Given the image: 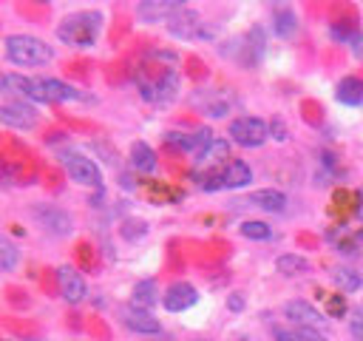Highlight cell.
Segmentation results:
<instances>
[{
	"instance_id": "6da1fadb",
	"label": "cell",
	"mask_w": 363,
	"mask_h": 341,
	"mask_svg": "<svg viewBox=\"0 0 363 341\" xmlns=\"http://www.w3.org/2000/svg\"><path fill=\"white\" fill-rule=\"evenodd\" d=\"M99 31H102V14L94 9L74 11V14L62 17L57 26L60 43H65L71 48H91L99 40Z\"/></svg>"
},
{
	"instance_id": "7a4b0ae2",
	"label": "cell",
	"mask_w": 363,
	"mask_h": 341,
	"mask_svg": "<svg viewBox=\"0 0 363 341\" xmlns=\"http://www.w3.org/2000/svg\"><path fill=\"white\" fill-rule=\"evenodd\" d=\"M6 57L9 63L20 65V68H37L54 60V48L31 34H11L6 37Z\"/></svg>"
},
{
	"instance_id": "3957f363",
	"label": "cell",
	"mask_w": 363,
	"mask_h": 341,
	"mask_svg": "<svg viewBox=\"0 0 363 341\" xmlns=\"http://www.w3.org/2000/svg\"><path fill=\"white\" fill-rule=\"evenodd\" d=\"M204 190H224V188H244L252 182V170L244 159H227L221 168L207 170L204 176H199Z\"/></svg>"
},
{
	"instance_id": "277c9868",
	"label": "cell",
	"mask_w": 363,
	"mask_h": 341,
	"mask_svg": "<svg viewBox=\"0 0 363 341\" xmlns=\"http://www.w3.org/2000/svg\"><path fill=\"white\" fill-rule=\"evenodd\" d=\"M136 80H139V91H142V97L147 102H167L179 91V74L173 68H159L150 80L139 74Z\"/></svg>"
},
{
	"instance_id": "5b68a950",
	"label": "cell",
	"mask_w": 363,
	"mask_h": 341,
	"mask_svg": "<svg viewBox=\"0 0 363 341\" xmlns=\"http://www.w3.org/2000/svg\"><path fill=\"white\" fill-rule=\"evenodd\" d=\"M62 168L65 173L77 182V185H85V188H102V170L96 168V162L79 151H62Z\"/></svg>"
},
{
	"instance_id": "8992f818",
	"label": "cell",
	"mask_w": 363,
	"mask_h": 341,
	"mask_svg": "<svg viewBox=\"0 0 363 341\" xmlns=\"http://www.w3.org/2000/svg\"><path fill=\"white\" fill-rule=\"evenodd\" d=\"M167 31L179 40H204V37H213V28L187 6H182L170 20H167Z\"/></svg>"
},
{
	"instance_id": "52a82bcc",
	"label": "cell",
	"mask_w": 363,
	"mask_h": 341,
	"mask_svg": "<svg viewBox=\"0 0 363 341\" xmlns=\"http://www.w3.org/2000/svg\"><path fill=\"white\" fill-rule=\"evenodd\" d=\"M31 216H34V222H37L48 236L62 239V236H68V233L74 230V219H71V213L62 210L60 205H45V202H40V205L31 207Z\"/></svg>"
},
{
	"instance_id": "ba28073f",
	"label": "cell",
	"mask_w": 363,
	"mask_h": 341,
	"mask_svg": "<svg viewBox=\"0 0 363 341\" xmlns=\"http://www.w3.org/2000/svg\"><path fill=\"white\" fill-rule=\"evenodd\" d=\"M269 136V125L258 117H235L230 122V139L241 148H258Z\"/></svg>"
},
{
	"instance_id": "9c48e42d",
	"label": "cell",
	"mask_w": 363,
	"mask_h": 341,
	"mask_svg": "<svg viewBox=\"0 0 363 341\" xmlns=\"http://www.w3.org/2000/svg\"><path fill=\"white\" fill-rule=\"evenodd\" d=\"M0 125H9L14 131H31L37 125V108L20 97L0 102Z\"/></svg>"
},
{
	"instance_id": "30bf717a",
	"label": "cell",
	"mask_w": 363,
	"mask_h": 341,
	"mask_svg": "<svg viewBox=\"0 0 363 341\" xmlns=\"http://www.w3.org/2000/svg\"><path fill=\"white\" fill-rule=\"evenodd\" d=\"M57 287H60V296L68 301V304H79L85 296H88V284L82 278V273L71 264H62L57 267Z\"/></svg>"
},
{
	"instance_id": "8fae6325",
	"label": "cell",
	"mask_w": 363,
	"mask_h": 341,
	"mask_svg": "<svg viewBox=\"0 0 363 341\" xmlns=\"http://www.w3.org/2000/svg\"><path fill=\"white\" fill-rule=\"evenodd\" d=\"M196 301H199V290H196L190 281H176V284H170V287L164 290V296H162V304H164L167 313H184V310H190Z\"/></svg>"
},
{
	"instance_id": "7c38bea8",
	"label": "cell",
	"mask_w": 363,
	"mask_h": 341,
	"mask_svg": "<svg viewBox=\"0 0 363 341\" xmlns=\"http://www.w3.org/2000/svg\"><path fill=\"white\" fill-rule=\"evenodd\" d=\"M122 324H125L130 332H139V335H159V332H162L159 318H156L150 310H139V307H133V304L122 310Z\"/></svg>"
},
{
	"instance_id": "4fadbf2b",
	"label": "cell",
	"mask_w": 363,
	"mask_h": 341,
	"mask_svg": "<svg viewBox=\"0 0 363 341\" xmlns=\"http://www.w3.org/2000/svg\"><path fill=\"white\" fill-rule=\"evenodd\" d=\"M182 9L179 0H142L136 6V17L142 23H167Z\"/></svg>"
},
{
	"instance_id": "5bb4252c",
	"label": "cell",
	"mask_w": 363,
	"mask_h": 341,
	"mask_svg": "<svg viewBox=\"0 0 363 341\" xmlns=\"http://www.w3.org/2000/svg\"><path fill=\"white\" fill-rule=\"evenodd\" d=\"M284 315L289 318V321H295L298 327H323L326 324V318H323V313L320 310H315L309 301H301V298H295V301H286L284 304Z\"/></svg>"
},
{
	"instance_id": "9a60e30c",
	"label": "cell",
	"mask_w": 363,
	"mask_h": 341,
	"mask_svg": "<svg viewBox=\"0 0 363 341\" xmlns=\"http://www.w3.org/2000/svg\"><path fill=\"white\" fill-rule=\"evenodd\" d=\"M227 159H230V142H227V139H216V136H213V142H210V145L196 156V165H199V168H210V170H213V168H221Z\"/></svg>"
},
{
	"instance_id": "2e32d148",
	"label": "cell",
	"mask_w": 363,
	"mask_h": 341,
	"mask_svg": "<svg viewBox=\"0 0 363 341\" xmlns=\"http://www.w3.org/2000/svg\"><path fill=\"white\" fill-rule=\"evenodd\" d=\"M335 97L343 105H363V80L360 77H343L335 88Z\"/></svg>"
},
{
	"instance_id": "e0dca14e",
	"label": "cell",
	"mask_w": 363,
	"mask_h": 341,
	"mask_svg": "<svg viewBox=\"0 0 363 341\" xmlns=\"http://www.w3.org/2000/svg\"><path fill=\"white\" fill-rule=\"evenodd\" d=\"M130 168L139 173H153L156 170V153L147 142H133L130 145Z\"/></svg>"
},
{
	"instance_id": "ac0fdd59",
	"label": "cell",
	"mask_w": 363,
	"mask_h": 341,
	"mask_svg": "<svg viewBox=\"0 0 363 341\" xmlns=\"http://www.w3.org/2000/svg\"><path fill=\"white\" fill-rule=\"evenodd\" d=\"M250 202L261 210H269V213H281L284 205H286V196L281 190H272V188H264V190H255L250 193Z\"/></svg>"
},
{
	"instance_id": "d6986e66",
	"label": "cell",
	"mask_w": 363,
	"mask_h": 341,
	"mask_svg": "<svg viewBox=\"0 0 363 341\" xmlns=\"http://www.w3.org/2000/svg\"><path fill=\"white\" fill-rule=\"evenodd\" d=\"M156 301H159L156 284H153L150 278H145V281H136V287H133V307H139V310H150Z\"/></svg>"
},
{
	"instance_id": "ffe728a7",
	"label": "cell",
	"mask_w": 363,
	"mask_h": 341,
	"mask_svg": "<svg viewBox=\"0 0 363 341\" xmlns=\"http://www.w3.org/2000/svg\"><path fill=\"white\" fill-rule=\"evenodd\" d=\"M272 28H275L278 37H292V34L298 31V17H295V11H292V9H278V11L272 14Z\"/></svg>"
},
{
	"instance_id": "44dd1931",
	"label": "cell",
	"mask_w": 363,
	"mask_h": 341,
	"mask_svg": "<svg viewBox=\"0 0 363 341\" xmlns=\"http://www.w3.org/2000/svg\"><path fill=\"white\" fill-rule=\"evenodd\" d=\"M275 267H278L281 276H301V273L309 270V261L303 256H298V253H284V256H278Z\"/></svg>"
},
{
	"instance_id": "7402d4cb",
	"label": "cell",
	"mask_w": 363,
	"mask_h": 341,
	"mask_svg": "<svg viewBox=\"0 0 363 341\" xmlns=\"http://www.w3.org/2000/svg\"><path fill=\"white\" fill-rule=\"evenodd\" d=\"M332 281H335L340 290H346V293H354V290L363 287L360 273L352 270V267H335V270H332Z\"/></svg>"
},
{
	"instance_id": "603a6c76",
	"label": "cell",
	"mask_w": 363,
	"mask_h": 341,
	"mask_svg": "<svg viewBox=\"0 0 363 341\" xmlns=\"http://www.w3.org/2000/svg\"><path fill=\"white\" fill-rule=\"evenodd\" d=\"M17 261H20V250H17V244H14L11 239L0 236V273L14 270V267H17Z\"/></svg>"
},
{
	"instance_id": "cb8c5ba5",
	"label": "cell",
	"mask_w": 363,
	"mask_h": 341,
	"mask_svg": "<svg viewBox=\"0 0 363 341\" xmlns=\"http://www.w3.org/2000/svg\"><path fill=\"white\" fill-rule=\"evenodd\" d=\"M241 236H247V239H255V242H267V239H272V227L267 224V222H255V219H250V222H241Z\"/></svg>"
},
{
	"instance_id": "d4e9b609",
	"label": "cell",
	"mask_w": 363,
	"mask_h": 341,
	"mask_svg": "<svg viewBox=\"0 0 363 341\" xmlns=\"http://www.w3.org/2000/svg\"><path fill=\"white\" fill-rule=\"evenodd\" d=\"M349 332L354 341H363V304H357L349 315Z\"/></svg>"
},
{
	"instance_id": "484cf974",
	"label": "cell",
	"mask_w": 363,
	"mask_h": 341,
	"mask_svg": "<svg viewBox=\"0 0 363 341\" xmlns=\"http://www.w3.org/2000/svg\"><path fill=\"white\" fill-rule=\"evenodd\" d=\"M295 332H298V341H326L315 327H298Z\"/></svg>"
},
{
	"instance_id": "4316f807",
	"label": "cell",
	"mask_w": 363,
	"mask_h": 341,
	"mask_svg": "<svg viewBox=\"0 0 363 341\" xmlns=\"http://www.w3.org/2000/svg\"><path fill=\"white\" fill-rule=\"evenodd\" d=\"M272 335H275V341H298V332L284 330V327H275V330H272Z\"/></svg>"
},
{
	"instance_id": "83f0119b",
	"label": "cell",
	"mask_w": 363,
	"mask_h": 341,
	"mask_svg": "<svg viewBox=\"0 0 363 341\" xmlns=\"http://www.w3.org/2000/svg\"><path fill=\"white\" fill-rule=\"evenodd\" d=\"M352 54H354L357 60H363V31H357V37L352 40Z\"/></svg>"
},
{
	"instance_id": "f1b7e54d",
	"label": "cell",
	"mask_w": 363,
	"mask_h": 341,
	"mask_svg": "<svg viewBox=\"0 0 363 341\" xmlns=\"http://www.w3.org/2000/svg\"><path fill=\"white\" fill-rule=\"evenodd\" d=\"M227 307H230V310H235V313H238V310H241V307H244V298H241V293H233V296H230V301H227Z\"/></svg>"
},
{
	"instance_id": "f546056e",
	"label": "cell",
	"mask_w": 363,
	"mask_h": 341,
	"mask_svg": "<svg viewBox=\"0 0 363 341\" xmlns=\"http://www.w3.org/2000/svg\"><path fill=\"white\" fill-rule=\"evenodd\" d=\"M9 91V74H0V94Z\"/></svg>"
},
{
	"instance_id": "4dcf8cb0",
	"label": "cell",
	"mask_w": 363,
	"mask_h": 341,
	"mask_svg": "<svg viewBox=\"0 0 363 341\" xmlns=\"http://www.w3.org/2000/svg\"><path fill=\"white\" fill-rule=\"evenodd\" d=\"M360 196H363V193H360ZM357 216H363V207H357Z\"/></svg>"
},
{
	"instance_id": "1f68e13d",
	"label": "cell",
	"mask_w": 363,
	"mask_h": 341,
	"mask_svg": "<svg viewBox=\"0 0 363 341\" xmlns=\"http://www.w3.org/2000/svg\"><path fill=\"white\" fill-rule=\"evenodd\" d=\"M360 242H363V227H360Z\"/></svg>"
}]
</instances>
